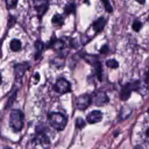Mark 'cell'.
Segmentation results:
<instances>
[{
  "label": "cell",
  "instance_id": "cell-10",
  "mask_svg": "<svg viewBox=\"0 0 149 149\" xmlns=\"http://www.w3.org/2000/svg\"><path fill=\"white\" fill-rule=\"evenodd\" d=\"M27 69H28V65L26 64V63H23V64H16L15 65V68H14V73H15V80L17 81H20L21 79H22V77H23V74L26 73V71H27Z\"/></svg>",
  "mask_w": 149,
  "mask_h": 149
},
{
  "label": "cell",
  "instance_id": "cell-16",
  "mask_svg": "<svg viewBox=\"0 0 149 149\" xmlns=\"http://www.w3.org/2000/svg\"><path fill=\"white\" fill-rule=\"evenodd\" d=\"M9 48H10L12 51H20L21 48H22V44H21V42H20L17 38H14V40L10 41Z\"/></svg>",
  "mask_w": 149,
  "mask_h": 149
},
{
  "label": "cell",
  "instance_id": "cell-9",
  "mask_svg": "<svg viewBox=\"0 0 149 149\" xmlns=\"http://www.w3.org/2000/svg\"><path fill=\"white\" fill-rule=\"evenodd\" d=\"M35 141L41 144L43 148H47L50 146V141H49V137L47 136V134L43 132V130H37L36 133V137H35Z\"/></svg>",
  "mask_w": 149,
  "mask_h": 149
},
{
  "label": "cell",
  "instance_id": "cell-14",
  "mask_svg": "<svg viewBox=\"0 0 149 149\" xmlns=\"http://www.w3.org/2000/svg\"><path fill=\"white\" fill-rule=\"evenodd\" d=\"M93 68H94V72H95V76H97L98 80L101 81L102 80V68H101V63L99 61H97L93 64Z\"/></svg>",
  "mask_w": 149,
  "mask_h": 149
},
{
  "label": "cell",
  "instance_id": "cell-33",
  "mask_svg": "<svg viewBox=\"0 0 149 149\" xmlns=\"http://www.w3.org/2000/svg\"><path fill=\"white\" fill-rule=\"evenodd\" d=\"M86 2H88V1H87V0H86Z\"/></svg>",
  "mask_w": 149,
  "mask_h": 149
},
{
  "label": "cell",
  "instance_id": "cell-28",
  "mask_svg": "<svg viewBox=\"0 0 149 149\" xmlns=\"http://www.w3.org/2000/svg\"><path fill=\"white\" fill-rule=\"evenodd\" d=\"M146 135H147V136H148V137H149V128H148V129H147V132H146Z\"/></svg>",
  "mask_w": 149,
  "mask_h": 149
},
{
  "label": "cell",
  "instance_id": "cell-23",
  "mask_svg": "<svg viewBox=\"0 0 149 149\" xmlns=\"http://www.w3.org/2000/svg\"><path fill=\"white\" fill-rule=\"evenodd\" d=\"M17 1H19V0H6V7H7L8 9L14 8V7L16 6Z\"/></svg>",
  "mask_w": 149,
  "mask_h": 149
},
{
  "label": "cell",
  "instance_id": "cell-5",
  "mask_svg": "<svg viewBox=\"0 0 149 149\" xmlns=\"http://www.w3.org/2000/svg\"><path fill=\"white\" fill-rule=\"evenodd\" d=\"M54 90L58 93V94H65L68 92L71 91V84L64 79V78H59L56 80L55 85H54Z\"/></svg>",
  "mask_w": 149,
  "mask_h": 149
},
{
  "label": "cell",
  "instance_id": "cell-15",
  "mask_svg": "<svg viewBox=\"0 0 149 149\" xmlns=\"http://www.w3.org/2000/svg\"><path fill=\"white\" fill-rule=\"evenodd\" d=\"M51 23H52L54 26H56V27H62L63 23H64V19H63L62 15L55 14V15L52 16V19H51Z\"/></svg>",
  "mask_w": 149,
  "mask_h": 149
},
{
  "label": "cell",
  "instance_id": "cell-6",
  "mask_svg": "<svg viewBox=\"0 0 149 149\" xmlns=\"http://www.w3.org/2000/svg\"><path fill=\"white\" fill-rule=\"evenodd\" d=\"M91 102H92V97L90 95V94H80L77 99H76V107L78 108V109H80V111H84V109H86L90 105H91Z\"/></svg>",
  "mask_w": 149,
  "mask_h": 149
},
{
  "label": "cell",
  "instance_id": "cell-13",
  "mask_svg": "<svg viewBox=\"0 0 149 149\" xmlns=\"http://www.w3.org/2000/svg\"><path fill=\"white\" fill-rule=\"evenodd\" d=\"M44 43L42 41H36L35 42V49H36V54H35V59L38 61L41 59V55H42V51L44 50Z\"/></svg>",
  "mask_w": 149,
  "mask_h": 149
},
{
  "label": "cell",
  "instance_id": "cell-8",
  "mask_svg": "<svg viewBox=\"0 0 149 149\" xmlns=\"http://www.w3.org/2000/svg\"><path fill=\"white\" fill-rule=\"evenodd\" d=\"M34 5H35V9H36L38 17H42L49 7V5L45 0H34Z\"/></svg>",
  "mask_w": 149,
  "mask_h": 149
},
{
  "label": "cell",
  "instance_id": "cell-11",
  "mask_svg": "<svg viewBox=\"0 0 149 149\" xmlns=\"http://www.w3.org/2000/svg\"><path fill=\"white\" fill-rule=\"evenodd\" d=\"M101 119H102V112L95 109V111H92V112L87 115L86 121H87L88 123H98V122L101 121Z\"/></svg>",
  "mask_w": 149,
  "mask_h": 149
},
{
  "label": "cell",
  "instance_id": "cell-32",
  "mask_svg": "<svg viewBox=\"0 0 149 149\" xmlns=\"http://www.w3.org/2000/svg\"><path fill=\"white\" fill-rule=\"evenodd\" d=\"M5 149H10V148H5Z\"/></svg>",
  "mask_w": 149,
  "mask_h": 149
},
{
  "label": "cell",
  "instance_id": "cell-27",
  "mask_svg": "<svg viewBox=\"0 0 149 149\" xmlns=\"http://www.w3.org/2000/svg\"><path fill=\"white\" fill-rule=\"evenodd\" d=\"M136 2H139L140 5H143L146 2V0H136Z\"/></svg>",
  "mask_w": 149,
  "mask_h": 149
},
{
  "label": "cell",
  "instance_id": "cell-19",
  "mask_svg": "<svg viewBox=\"0 0 149 149\" xmlns=\"http://www.w3.org/2000/svg\"><path fill=\"white\" fill-rule=\"evenodd\" d=\"M15 97H16V90H14V91L12 92V94H10V97L8 98V101H7V105H6V108H8L9 106H12V104H13V101H14V99H15Z\"/></svg>",
  "mask_w": 149,
  "mask_h": 149
},
{
  "label": "cell",
  "instance_id": "cell-7",
  "mask_svg": "<svg viewBox=\"0 0 149 149\" xmlns=\"http://www.w3.org/2000/svg\"><path fill=\"white\" fill-rule=\"evenodd\" d=\"M92 102L97 106H102L108 102V97L102 91H97L92 97Z\"/></svg>",
  "mask_w": 149,
  "mask_h": 149
},
{
  "label": "cell",
  "instance_id": "cell-1",
  "mask_svg": "<svg viewBox=\"0 0 149 149\" xmlns=\"http://www.w3.org/2000/svg\"><path fill=\"white\" fill-rule=\"evenodd\" d=\"M105 24H106V19H105V17H99V19H97V20L92 23V26L90 27V29L87 30L86 35L83 36V43H84V44L87 43L92 37H94L97 34H99V33L104 29Z\"/></svg>",
  "mask_w": 149,
  "mask_h": 149
},
{
  "label": "cell",
  "instance_id": "cell-12",
  "mask_svg": "<svg viewBox=\"0 0 149 149\" xmlns=\"http://www.w3.org/2000/svg\"><path fill=\"white\" fill-rule=\"evenodd\" d=\"M48 47L54 48L56 51H62L65 48V42L63 40H61V38H52L51 42L48 44Z\"/></svg>",
  "mask_w": 149,
  "mask_h": 149
},
{
  "label": "cell",
  "instance_id": "cell-21",
  "mask_svg": "<svg viewBox=\"0 0 149 149\" xmlns=\"http://www.w3.org/2000/svg\"><path fill=\"white\" fill-rule=\"evenodd\" d=\"M141 28H142V22H140L139 20H135L133 22V29H134V31H140Z\"/></svg>",
  "mask_w": 149,
  "mask_h": 149
},
{
  "label": "cell",
  "instance_id": "cell-25",
  "mask_svg": "<svg viewBox=\"0 0 149 149\" xmlns=\"http://www.w3.org/2000/svg\"><path fill=\"white\" fill-rule=\"evenodd\" d=\"M108 51H109V48H108V45H107V44L102 45V48L100 49V52H101V54H107Z\"/></svg>",
  "mask_w": 149,
  "mask_h": 149
},
{
  "label": "cell",
  "instance_id": "cell-2",
  "mask_svg": "<svg viewBox=\"0 0 149 149\" xmlns=\"http://www.w3.org/2000/svg\"><path fill=\"white\" fill-rule=\"evenodd\" d=\"M49 123L56 130H63L68 123V118L62 113H50L49 114Z\"/></svg>",
  "mask_w": 149,
  "mask_h": 149
},
{
  "label": "cell",
  "instance_id": "cell-29",
  "mask_svg": "<svg viewBox=\"0 0 149 149\" xmlns=\"http://www.w3.org/2000/svg\"><path fill=\"white\" fill-rule=\"evenodd\" d=\"M134 149H143V148H142V147H140V146H136Z\"/></svg>",
  "mask_w": 149,
  "mask_h": 149
},
{
  "label": "cell",
  "instance_id": "cell-30",
  "mask_svg": "<svg viewBox=\"0 0 149 149\" xmlns=\"http://www.w3.org/2000/svg\"><path fill=\"white\" fill-rule=\"evenodd\" d=\"M147 77H148V79H149V69H148V74H147Z\"/></svg>",
  "mask_w": 149,
  "mask_h": 149
},
{
  "label": "cell",
  "instance_id": "cell-20",
  "mask_svg": "<svg viewBox=\"0 0 149 149\" xmlns=\"http://www.w3.org/2000/svg\"><path fill=\"white\" fill-rule=\"evenodd\" d=\"M101 2L104 3V6H105V9H106L108 13H112V12H113V8H112V5H111L109 0H101Z\"/></svg>",
  "mask_w": 149,
  "mask_h": 149
},
{
  "label": "cell",
  "instance_id": "cell-17",
  "mask_svg": "<svg viewBox=\"0 0 149 149\" xmlns=\"http://www.w3.org/2000/svg\"><path fill=\"white\" fill-rule=\"evenodd\" d=\"M74 10H76V3H74V2H69V3L65 5V7H64V13H65V15L72 14V13H74Z\"/></svg>",
  "mask_w": 149,
  "mask_h": 149
},
{
  "label": "cell",
  "instance_id": "cell-26",
  "mask_svg": "<svg viewBox=\"0 0 149 149\" xmlns=\"http://www.w3.org/2000/svg\"><path fill=\"white\" fill-rule=\"evenodd\" d=\"M38 79H40V74L36 72V73H34V80L35 81H38Z\"/></svg>",
  "mask_w": 149,
  "mask_h": 149
},
{
  "label": "cell",
  "instance_id": "cell-24",
  "mask_svg": "<svg viewBox=\"0 0 149 149\" xmlns=\"http://www.w3.org/2000/svg\"><path fill=\"white\" fill-rule=\"evenodd\" d=\"M15 22H16V19H15L14 16H12V15H10V16L8 17V27H9V28H10V27H13V26L15 24Z\"/></svg>",
  "mask_w": 149,
  "mask_h": 149
},
{
  "label": "cell",
  "instance_id": "cell-3",
  "mask_svg": "<svg viewBox=\"0 0 149 149\" xmlns=\"http://www.w3.org/2000/svg\"><path fill=\"white\" fill-rule=\"evenodd\" d=\"M9 126L14 132H20L23 127V113L20 109H13L9 115Z\"/></svg>",
  "mask_w": 149,
  "mask_h": 149
},
{
  "label": "cell",
  "instance_id": "cell-22",
  "mask_svg": "<svg viewBox=\"0 0 149 149\" xmlns=\"http://www.w3.org/2000/svg\"><path fill=\"white\" fill-rule=\"evenodd\" d=\"M76 127H77L78 129L84 128V127H85V121H84L81 118H77V119H76Z\"/></svg>",
  "mask_w": 149,
  "mask_h": 149
},
{
  "label": "cell",
  "instance_id": "cell-18",
  "mask_svg": "<svg viewBox=\"0 0 149 149\" xmlns=\"http://www.w3.org/2000/svg\"><path fill=\"white\" fill-rule=\"evenodd\" d=\"M106 65L111 69H116L119 66V63L115 61V59H107L106 61Z\"/></svg>",
  "mask_w": 149,
  "mask_h": 149
},
{
  "label": "cell",
  "instance_id": "cell-4",
  "mask_svg": "<svg viewBox=\"0 0 149 149\" xmlns=\"http://www.w3.org/2000/svg\"><path fill=\"white\" fill-rule=\"evenodd\" d=\"M140 87H141V81L140 80H135V81H130V83H127L122 86L121 91H120V99L126 101L128 100V98L130 97V93L133 91H140Z\"/></svg>",
  "mask_w": 149,
  "mask_h": 149
},
{
  "label": "cell",
  "instance_id": "cell-31",
  "mask_svg": "<svg viewBox=\"0 0 149 149\" xmlns=\"http://www.w3.org/2000/svg\"><path fill=\"white\" fill-rule=\"evenodd\" d=\"M148 115H149V108H148Z\"/></svg>",
  "mask_w": 149,
  "mask_h": 149
}]
</instances>
